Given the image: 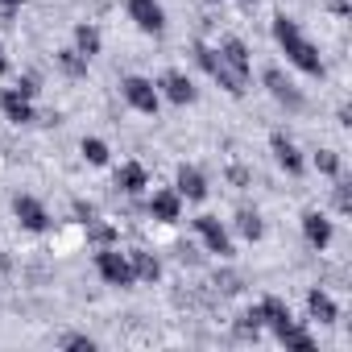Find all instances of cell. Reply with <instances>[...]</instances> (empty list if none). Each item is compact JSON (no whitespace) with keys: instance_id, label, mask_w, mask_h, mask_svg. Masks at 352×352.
<instances>
[{"instance_id":"obj_6","label":"cell","mask_w":352,"mask_h":352,"mask_svg":"<svg viewBox=\"0 0 352 352\" xmlns=\"http://www.w3.org/2000/svg\"><path fill=\"white\" fill-rule=\"evenodd\" d=\"M195 232H199V241L208 245V253H216V257H232L228 228H224L216 216H199V220H195Z\"/></svg>"},{"instance_id":"obj_1","label":"cell","mask_w":352,"mask_h":352,"mask_svg":"<svg viewBox=\"0 0 352 352\" xmlns=\"http://www.w3.org/2000/svg\"><path fill=\"white\" fill-rule=\"evenodd\" d=\"M274 38H278V46H282V54H286L302 75H323V58H319V50L302 38V30H298L286 13L274 17Z\"/></svg>"},{"instance_id":"obj_16","label":"cell","mask_w":352,"mask_h":352,"mask_svg":"<svg viewBox=\"0 0 352 352\" xmlns=\"http://www.w3.org/2000/svg\"><path fill=\"white\" fill-rule=\"evenodd\" d=\"M257 311H261V323H270V327H274V336H278V331H286V327L294 323V315H290V307H286L282 298H261V307H257Z\"/></svg>"},{"instance_id":"obj_11","label":"cell","mask_w":352,"mask_h":352,"mask_svg":"<svg viewBox=\"0 0 352 352\" xmlns=\"http://www.w3.org/2000/svg\"><path fill=\"white\" fill-rule=\"evenodd\" d=\"M270 149H274V157H278V166H282V170H290V174H302V166H307V162H302L298 145H294L286 133H274V137H270Z\"/></svg>"},{"instance_id":"obj_12","label":"cell","mask_w":352,"mask_h":352,"mask_svg":"<svg viewBox=\"0 0 352 352\" xmlns=\"http://www.w3.org/2000/svg\"><path fill=\"white\" fill-rule=\"evenodd\" d=\"M0 112H5L13 124H34V104H30L17 87H9L5 96H0Z\"/></svg>"},{"instance_id":"obj_9","label":"cell","mask_w":352,"mask_h":352,"mask_svg":"<svg viewBox=\"0 0 352 352\" xmlns=\"http://www.w3.org/2000/svg\"><path fill=\"white\" fill-rule=\"evenodd\" d=\"M157 96H166L170 104H191L195 100V83L183 71H166L162 83H157Z\"/></svg>"},{"instance_id":"obj_13","label":"cell","mask_w":352,"mask_h":352,"mask_svg":"<svg viewBox=\"0 0 352 352\" xmlns=\"http://www.w3.org/2000/svg\"><path fill=\"white\" fill-rule=\"evenodd\" d=\"M179 212H183V195L179 191H157L149 199V216L162 220V224H174V220H179Z\"/></svg>"},{"instance_id":"obj_3","label":"cell","mask_w":352,"mask_h":352,"mask_svg":"<svg viewBox=\"0 0 352 352\" xmlns=\"http://www.w3.org/2000/svg\"><path fill=\"white\" fill-rule=\"evenodd\" d=\"M195 58H199V67H204V71H208V75H212V79H216L224 91H228V96H241V91H245V83L232 75V67L220 58V50H212V46H199V50H195Z\"/></svg>"},{"instance_id":"obj_32","label":"cell","mask_w":352,"mask_h":352,"mask_svg":"<svg viewBox=\"0 0 352 352\" xmlns=\"http://www.w3.org/2000/svg\"><path fill=\"white\" fill-rule=\"evenodd\" d=\"M0 5H9V9H17V5H21V0H0Z\"/></svg>"},{"instance_id":"obj_28","label":"cell","mask_w":352,"mask_h":352,"mask_svg":"<svg viewBox=\"0 0 352 352\" xmlns=\"http://www.w3.org/2000/svg\"><path fill=\"white\" fill-rule=\"evenodd\" d=\"M17 91H21L25 100H34V96H38V75H25V79L17 83Z\"/></svg>"},{"instance_id":"obj_15","label":"cell","mask_w":352,"mask_h":352,"mask_svg":"<svg viewBox=\"0 0 352 352\" xmlns=\"http://www.w3.org/2000/svg\"><path fill=\"white\" fill-rule=\"evenodd\" d=\"M174 191H179L183 199H195V204H199V199L208 195V179H204V170H199V166H183V170H179V187H174Z\"/></svg>"},{"instance_id":"obj_8","label":"cell","mask_w":352,"mask_h":352,"mask_svg":"<svg viewBox=\"0 0 352 352\" xmlns=\"http://www.w3.org/2000/svg\"><path fill=\"white\" fill-rule=\"evenodd\" d=\"M220 58L232 67V75H236L241 83H249V75H253V58H249V46H245L241 38H224V46H220Z\"/></svg>"},{"instance_id":"obj_33","label":"cell","mask_w":352,"mask_h":352,"mask_svg":"<svg viewBox=\"0 0 352 352\" xmlns=\"http://www.w3.org/2000/svg\"><path fill=\"white\" fill-rule=\"evenodd\" d=\"M245 5H249V0H245Z\"/></svg>"},{"instance_id":"obj_20","label":"cell","mask_w":352,"mask_h":352,"mask_svg":"<svg viewBox=\"0 0 352 352\" xmlns=\"http://www.w3.org/2000/svg\"><path fill=\"white\" fill-rule=\"evenodd\" d=\"M129 261H133V274H137L141 282H157V278H162V261H157L153 253L133 249V253H129Z\"/></svg>"},{"instance_id":"obj_26","label":"cell","mask_w":352,"mask_h":352,"mask_svg":"<svg viewBox=\"0 0 352 352\" xmlns=\"http://www.w3.org/2000/svg\"><path fill=\"white\" fill-rule=\"evenodd\" d=\"M58 67H63L67 75H83V71H87V58H83L79 50H63V54H58Z\"/></svg>"},{"instance_id":"obj_4","label":"cell","mask_w":352,"mask_h":352,"mask_svg":"<svg viewBox=\"0 0 352 352\" xmlns=\"http://www.w3.org/2000/svg\"><path fill=\"white\" fill-rule=\"evenodd\" d=\"M120 91H124V100H129L137 112H145V116H153V112H157V104H162L157 83H149L145 75H129V79L120 83Z\"/></svg>"},{"instance_id":"obj_19","label":"cell","mask_w":352,"mask_h":352,"mask_svg":"<svg viewBox=\"0 0 352 352\" xmlns=\"http://www.w3.org/2000/svg\"><path fill=\"white\" fill-rule=\"evenodd\" d=\"M100 46H104V38H100V30H96V25H87V21H83V25H75V50H79L87 63L100 54Z\"/></svg>"},{"instance_id":"obj_22","label":"cell","mask_w":352,"mask_h":352,"mask_svg":"<svg viewBox=\"0 0 352 352\" xmlns=\"http://www.w3.org/2000/svg\"><path fill=\"white\" fill-rule=\"evenodd\" d=\"M79 153H83V162H91V166H108V145H104L100 137H83Z\"/></svg>"},{"instance_id":"obj_18","label":"cell","mask_w":352,"mask_h":352,"mask_svg":"<svg viewBox=\"0 0 352 352\" xmlns=\"http://www.w3.org/2000/svg\"><path fill=\"white\" fill-rule=\"evenodd\" d=\"M307 311H311V319H319V323H336V319H340V307H336V298H331L327 290H311V294H307Z\"/></svg>"},{"instance_id":"obj_21","label":"cell","mask_w":352,"mask_h":352,"mask_svg":"<svg viewBox=\"0 0 352 352\" xmlns=\"http://www.w3.org/2000/svg\"><path fill=\"white\" fill-rule=\"evenodd\" d=\"M278 340H282L286 348H294V352H315V340H311V336H307L298 323H290L286 331H278Z\"/></svg>"},{"instance_id":"obj_27","label":"cell","mask_w":352,"mask_h":352,"mask_svg":"<svg viewBox=\"0 0 352 352\" xmlns=\"http://www.w3.org/2000/svg\"><path fill=\"white\" fill-rule=\"evenodd\" d=\"M63 348H87V352H91V348H96V340H91V336H79V331H75V336H67V340H63Z\"/></svg>"},{"instance_id":"obj_23","label":"cell","mask_w":352,"mask_h":352,"mask_svg":"<svg viewBox=\"0 0 352 352\" xmlns=\"http://www.w3.org/2000/svg\"><path fill=\"white\" fill-rule=\"evenodd\" d=\"M236 228H241L245 241H261V232H265V224H261L257 212H241V216H236Z\"/></svg>"},{"instance_id":"obj_10","label":"cell","mask_w":352,"mask_h":352,"mask_svg":"<svg viewBox=\"0 0 352 352\" xmlns=\"http://www.w3.org/2000/svg\"><path fill=\"white\" fill-rule=\"evenodd\" d=\"M265 87H270V96H274L278 104H286L290 112H298V108H302V96L294 91V83H286V79H282V71H278V67H265Z\"/></svg>"},{"instance_id":"obj_24","label":"cell","mask_w":352,"mask_h":352,"mask_svg":"<svg viewBox=\"0 0 352 352\" xmlns=\"http://www.w3.org/2000/svg\"><path fill=\"white\" fill-rule=\"evenodd\" d=\"M87 241H91V245H100V249H108V245H116V232H112L108 224L91 220V224H87Z\"/></svg>"},{"instance_id":"obj_2","label":"cell","mask_w":352,"mask_h":352,"mask_svg":"<svg viewBox=\"0 0 352 352\" xmlns=\"http://www.w3.org/2000/svg\"><path fill=\"white\" fill-rule=\"evenodd\" d=\"M96 270H100V278H104L108 286H133V282H137L129 253H120L116 245H108V249L96 253Z\"/></svg>"},{"instance_id":"obj_14","label":"cell","mask_w":352,"mask_h":352,"mask_svg":"<svg viewBox=\"0 0 352 352\" xmlns=\"http://www.w3.org/2000/svg\"><path fill=\"white\" fill-rule=\"evenodd\" d=\"M302 236H307L311 249H327L331 245V220L319 216V212H307L302 216Z\"/></svg>"},{"instance_id":"obj_5","label":"cell","mask_w":352,"mask_h":352,"mask_svg":"<svg viewBox=\"0 0 352 352\" xmlns=\"http://www.w3.org/2000/svg\"><path fill=\"white\" fill-rule=\"evenodd\" d=\"M129 17H133V25L141 30V34H162L166 30V9L157 5V0H129Z\"/></svg>"},{"instance_id":"obj_7","label":"cell","mask_w":352,"mask_h":352,"mask_svg":"<svg viewBox=\"0 0 352 352\" xmlns=\"http://www.w3.org/2000/svg\"><path fill=\"white\" fill-rule=\"evenodd\" d=\"M13 216H17L21 228H30V232H46V228H50V216H46V208H42L34 195H17V199H13Z\"/></svg>"},{"instance_id":"obj_30","label":"cell","mask_w":352,"mask_h":352,"mask_svg":"<svg viewBox=\"0 0 352 352\" xmlns=\"http://www.w3.org/2000/svg\"><path fill=\"white\" fill-rule=\"evenodd\" d=\"M336 208H340V212H348V208H352V195H348V187H344V183L336 187Z\"/></svg>"},{"instance_id":"obj_25","label":"cell","mask_w":352,"mask_h":352,"mask_svg":"<svg viewBox=\"0 0 352 352\" xmlns=\"http://www.w3.org/2000/svg\"><path fill=\"white\" fill-rule=\"evenodd\" d=\"M315 166H319V174L336 179V174H340V153H336V149H319V153H315Z\"/></svg>"},{"instance_id":"obj_29","label":"cell","mask_w":352,"mask_h":352,"mask_svg":"<svg viewBox=\"0 0 352 352\" xmlns=\"http://www.w3.org/2000/svg\"><path fill=\"white\" fill-rule=\"evenodd\" d=\"M75 216H79L83 224H91V220H96V208H91V204H83V199H75Z\"/></svg>"},{"instance_id":"obj_31","label":"cell","mask_w":352,"mask_h":352,"mask_svg":"<svg viewBox=\"0 0 352 352\" xmlns=\"http://www.w3.org/2000/svg\"><path fill=\"white\" fill-rule=\"evenodd\" d=\"M331 13L336 17H348V0H331Z\"/></svg>"},{"instance_id":"obj_17","label":"cell","mask_w":352,"mask_h":352,"mask_svg":"<svg viewBox=\"0 0 352 352\" xmlns=\"http://www.w3.org/2000/svg\"><path fill=\"white\" fill-rule=\"evenodd\" d=\"M145 183H149V174H145V166H141V162H124V166L116 170V187H120L124 195L145 191Z\"/></svg>"}]
</instances>
